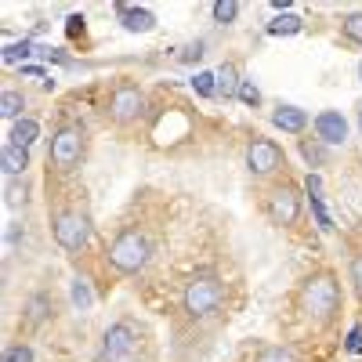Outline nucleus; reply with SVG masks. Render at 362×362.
I'll use <instances>...</instances> for the list:
<instances>
[{"mask_svg": "<svg viewBox=\"0 0 362 362\" xmlns=\"http://www.w3.org/2000/svg\"><path fill=\"white\" fill-rule=\"evenodd\" d=\"M293 33H300L297 15H279L276 22H268V37H293Z\"/></svg>", "mask_w": 362, "mask_h": 362, "instance_id": "obj_18", "label": "nucleus"}, {"mask_svg": "<svg viewBox=\"0 0 362 362\" xmlns=\"http://www.w3.org/2000/svg\"><path fill=\"white\" fill-rule=\"evenodd\" d=\"M351 279H355V286H358V293H362V257L351 264Z\"/></svg>", "mask_w": 362, "mask_h": 362, "instance_id": "obj_31", "label": "nucleus"}, {"mask_svg": "<svg viewBox=\"0 0 362 362\" xmlns=\"http://www.w3.org/2000/svg\"><path fill=\"white\" fill-rule=\"evenodd\" d=\"M358 80H362V62H358Z\"/></svg>", "mask_w": 362, "mask_h": 362, "instance_id": "obj_33", "label": "nucleus"}, {"mask_svg": "<svg viewBox=\"0 0 362 362\" xmlns=\"http://www.w3.org/2000/svg\"><path fill=\"white\" fill-rule=\"evenodd\" d=\"M272 124H276L279 131L297 134V131H305V127H308V112H305V109H297V105H279L276 112H272Z\"/></svg>", "mask_w": 362, "mask_h": 362, "instance_id": "obj_12", "label": "nucleus"}, {"mask_svg": "<svg viewBox=\"0 0 362 362\" xmlns=\"http://www.w3.org/2000/svg\"><path fill=\"white\" fill-rule=\"evenodd\" d=\"M4 362H33V348H25V344H15L4 351Z\"/></svg>", "mask_w": 362, "mask_h": 362, "instance_id": "obj_27", "label": "nucleus"}, {"mask_svg": "<svg viewBox=\"0 0 362 362\" xmlns=\"http://www.w3.org/2000/svg\"><path fill=\"white\" fill-rule=\"evenodd\" d=\"M344 348H348L351 355H362V326H351V334H348Z\"/></svg>", "mask_w": 362, "mask_h": 362, "instance_id": "obj_29", "label": "nucleus"}, {"mask_svg": "<svg viewBox=\"0 0 362 362\" xmlns=\"http://www.w3.org/2000/svg\"><path fill=\"white\" fill-rule=\"evenodd\" d=\"M268 214H272V221H276V225H293L297 214H300L297 192H293L290 185H279L276 192L268 196Z\"/></svg>", "mask_w": 362, "mask_h": 362, "instance_id": "obj_8", "label": "nucleus"}, {"mask_svg": "<svg viewBox=\"0 0 362 362\" xmlns=\"http://www.w3.org/2000/svg\"><path fill=\"white\" fill-rule=\"evenodd\" d=\"M218 76V98H232V95H239V83H243V80H239V73H235V66L232 62H221V69L214 73Z\"/></svg>", "mask_w": 362, "mask_h": 362, "instance_id": "obj_16", "label": "nucleus"}, {"mask_svg": "<svg viewBox=\"0 0 362 362\" xmlns=\"http://www.w3.org/2000/svg\"><path fill=\"white\" fill-rule=\"evenodd\" d=\"M54 239H58V247L62 250H83L87 247V239H90V225L83 214H76V210H69V214H58L54 218Z\"/></svg>", "mask_w": 362, "mask_h": 362, "instance_id": "obj_4", "label": "nucleus"}, {"mask_svg": "<svg viewBox=\"0 0 362 362\" xmlns=\"http://www.w3.org/2000/svg\"><path fill=\"white\" fill-rule=\"evenodd\" d=\"M192 90L199 98H218V76L214 73H196L192 76Z\"/></svg>", "mask_w": 362, "mask_h": 362, "instance_id": "obj_20", "label": "nucleus"}, {"mask_svg": "<svg viewBox=\"0 0 362 362\" xmlns=\"http://www.w3.org/2000/svg\"><path fill=\"white\" fill-rule=\"evenodd\" d=\"M358 124H362V112H358Z\"/></svg>", "mask_w": 362, "mask_h": 362, "instance_id": "obj_34", "label": "nucleus"}, {"mask_svg": "<svg viewBox=\"0 0 362 362\" xmlns=\"http://www.w3.org/2000/svg\"><path fill=\"white\" fill-rule=\"evenodd\" d=\"M131 348H134V329L127 322H116V326L105 329V358L109 362L112 358H124Z\"/></svg>", "mask_w": 362, "mask_h": 362, "instance_id": "obj_10", "label": "nucleus"}, {"mask_svg": "<svg viewBox=\"0 0 362 362\" xmlns=\"http://www.w3.org/2000/svg\"><path fill=\"white\" fill-rule=\"evenodd\" d=\"M239 98H243V105H261V90L254 87V80H243V83H239Z\"/></svg>", "mask_w": 362, "mask_h": 362, "instance_id": "obj_26", "label": "nucleus"}, {"mask_svg": "<svg viewBox=\"0 0 362 362\" xmlns=\"http://www.w3.org/2000/svg\"><path fill=\"white\" fill-rule=\"evenodd\" d=\"M235 15H239V4H235V0H218V4H214V22L228 25V22H235Z\"/></svg>", "mask_w": 362, "mask_h": 362, "instance_id": "obj_22", "label": "nucleus"}, {"mask_svg": "<svg viewBox=\"0 0 362 362\" xmlns=\"http://www.w3.org/2000/svg\"><path fill=\"white\" fill-rule=\"evenodd\" d=\"M119 22L127 33H153L156 29V15L148 8H119Z\"/></svg>", "mask_w": 362, "mask_h": 362, "instance_id": "obj_11", "label": "nucleus"}, {"mask_svg": "<svg viewBox=\"0 0 362 362\" xmlns=\"http://www.w3.org/2000/svg\"><path fill=\"white\" fill-rule=\"evenodd\" d=\"M177 58H181V62H199V58H203V40H196V44H185Z\"/></svg>", "mask_w": 362, "mask_h": 362, "instance_id": "obj_28", "label": "nucleus"}, {"mask_svg": "<svg viewBox=\"0 0 362 362\" xmlns=\"http://www.w3.org/2000/svg\"><path fill=\"white\" fill-rule=\"evenodd\" d=\"M25 199V189L22 185H8V206H18Z\"/></svg>", "mask_w": 362, "mask_h": 362, "instance_id": "obj_30", "label": "nucleus"}, {"mask_svg": "<svg viewBox=\"0 0 362 362\" xmlns=\"http://www.w3.org/2000/svg\"><path fill=\"white\" fill-rule=\"evenodd\" d=\"M80 153H83V134L76 127H62L51 138V163L58 170H73L80 163Z\"/></svg>", "mask_w": 362, "mask_h": 362, "instance_id": "obj_5", "label": "nucleus"}, {"mask_svg": "<svg viewBox=\"0 0 362 362\" xmlns=\"http://www.w3.org/2000/svg\"><path fill=\"white\" fill-rule=\"evenodd\" d=\"M37 138H40V124H37V119H29V116L15 119V127H11V134H8V141H11V145H22V148H29Z\"/></svg>", "mask_w": 362, "mask_h": 362, "instance_id": "obj_15", "label": "nucleus"}, {"mask_svg": "<svg viewBox=\"0 0 362 362\" xmlns=\"http://www.w3.org/2000/svg\"><path fill=\"white\" fill-rule=\"evenodd\" d=\"M247 167L254 174H272V170H279L283 167V148L276 141H268V138H257L250 148H247Z\"/></svg>", "mask_w": 362, "mask_h": 362, "instance_id": "obj_7", "label": "nucleus"}, {"mask_svg": "<svg viewBox=\"0 0 362 362\" xmlns=\"http://www.w3.org/2000/svg\"><path fill=\"white\" fill-rule=\"evenodd\" d=\"M148 254H153V247H148V239L138 232V228H127V232H119L112 243H109V264L116 272H141L148 264Z\"/></svg>", "mask_w": 362, "mask_h": 362, "instance_id": "obj_1", "label": "nucleus"}, {"mask_svg": "<svg viewBox=\"0 0 362 362\" xmlns=\"http://www.w3.org/2000/svg\"><path fill=\"white\" fill-rule=\"evenodd\" d=\"M300 300H305V312L315 319H329L341 308V286L334 283V276H312L300 290Z\"/></svg>", "mask_w": 362, "mask_h": 362, "instance_id": "obj_3", "label": "nucleus"}, {"mask_svg": "<svg viewBox=\"0 0 362 362\" xmlns=\"http://www.w3.org/2000/svg\"><path fill=\"white\" fill-rule=\"evenodd\" d=\"M257 362H297V355H293L290 348H279V344H272V348H264V351L257 355Z\"/></svg>", "mask_w": 362, "mask_h": 362, "instance_id": "obj_23", "label": "nucleus"}, {"mask_svg": "<svg viewBox=\"0 0 362 362\" xmlns=\"http://www.w3.org/2000/svg\"><path fill=\"white\" fill-rule=\"evenodd\" d=\"M344 37L355 40V44H362V11H355V15L344 18Z\"/></svg>", "mask_w": 362, "mask_h": 362, "instance_id": "obj_25", "label": "nucleus"}, {"mask_svg": "<svg viewBox=\"0 0 362 362\" xmlns=\"http://www.w3.org/2000/svg\"><path fill=\"white\" fill-rule=\"evenodd\" d=\"M315 134H319V141H326V145H344V138H348V119H344L341 112H334V109H326V112L315 116Z\"/></svg>", "mask_w": 362, "mask_h": 362, "instance_id": "obj_9", "label": "nucleus"}, {"mask_svg": "<svg viewBox=\"0 0 362 362\" xmlns=\"http://www.w3.org/2000/svg\"><path fill=\"white\" fill-rule=\"evenodd\" d=\"M80 29H83V18H80V15H73V18H69V37H76Z\"/></svg>", "mask_w": 362, "mask_h": 362, "instance_id": "obj_32", "label": "nucleus"}, {"mask_svg": "<svg viewBox=\"0 0 362 362\" xmlns=\"http://www.w3.org/2000/svg\"><path fill=\"white\" fill-rule=\"evenodd\" d=\"M305 189H308V196H312V214H315L319 228H322V232H334V218L326 214V206H322V196H319V189H322V181H319V174H308V181H305Z\"/></svg>", "mask_w": 362, "mask_h": 362, "instance_id": "obj_13", "label": "nucleus"}, {"mask_svg": "<svg viewBox=\"0 0 362 362\" xmlns=\"http://www.w3.org/2000/svg\"><path fill=\"white\" fill-rule=\"evenodd\" d=\"M25 109V98L18 90H4V98H0V116L4 119H18V112Z\"/></svg>", "mask_w": 362, "mask_h": 362, "instance_id": "obj_19", "label": "nucleus"}, {"mask_svg": "<svg viewBox=\"0 0 362 362\" xmlns=\"http://www.w3.org/2000/svg\"><path fill=\"white\" fill-rule=\"evenodd\" d=\"M29 54H37V47L29 44V40H22V44H8V47H4V62L11 66V62H18V58H29Z\"/></svg>", "mask_w": 362, "mask_h": 362, "instance_id": "obj_24", "label": "nucleus"}, {"mask_svg": "<svg viewBox=\"0 0 362 362\" xmlns=\"http://www.w3.org/2000/svg\"><path fill=\"white\" fill-rule=\"evenodd\" d=\"M225 300V283L218 276H196L189 286H185V297H181V305L192 319H206L221 308Z\"/></svg>", "mask_w": 362, "mask_h": 362, "instance_id": "obj_2", "label": "nucleus"}, {"mask_svg": "<svg viewBox=\"0 0 362 362\" xmlns=\"http://www.w3.org/2000/svg\"><path fill=\"white\" fill-rule=\"evenodd\" d=\"M0 167H4V174L8 177H15V174H22L25 167H29V148H22V145H4V153H0Z\"/></svg>", "mask_w": 362, "mask_h": 362, "instance_id": "obj_14", "label": "nucleus"}, {"mask_svg": "<svg viewBox=\"0 0 362 362\" xmlns=\"http://www.w3.org/2000/svg\"><path fill=\"white\" fill-rule=\"evenodd\" d=\"M69 300H73V308H76V312H87L90 305H95V293H90L87 279H73V286H69Z\"/></svg>", "mask_w": 362, "mask_h": 362, "instance_id": "obj_17", "label": "nucleus"}, {"mask_svg": "<svg viewBox=\"0 0 362 362\" xmlns=\"http://www.w3.org/2000/svg\"><path fill=\"white\" fill-rule=\"evenodd\" d=\"M25 312H29V322H33V326H37V322H44V319H47V312H51L47 293H37L33 300H29V308H25Z\"/></svg>", "mask_w": 362, "mask_h": 362, "instance_id": "obj_21", "label": "nucleus"}, {"mask_svg": "<svg viewBox=\"0 0 362 362\" xmlns=\"http://www.w3.org/2000/svg\"><path fill=\"white\" fill-rule=\"evenodd\" d=\"M141 112H145V95L131 83H119L112 90V98H109V116L116 119V124H131V119H138Z\"/></svg>", "mask_w": 362, "mask_h": 362, "instance_id": "obj_6", "label": "nucleus"}]
</instances>
